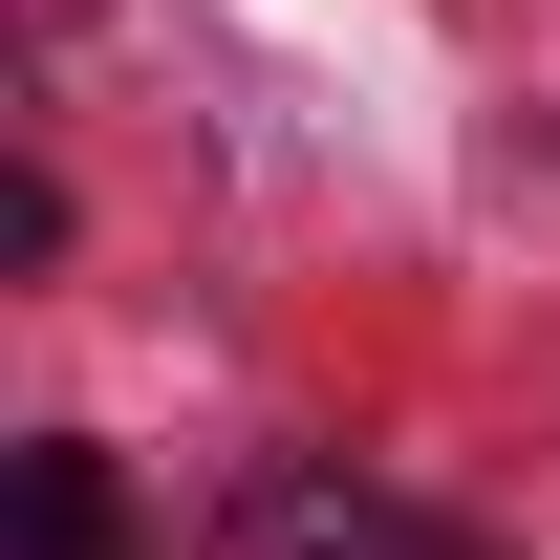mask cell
Returning a JSON list of instances; mask_svg holds the SVG:
<instances>
[{"mask_svg": "<svg viewBox=\"0 0 560 560\" xmlns=\"http://www.w3.org/2000/svg\"><path fill=\"white\" fill-rule=\"evenodd\" d=\"M215 560H475L431 495H388V475H346V453H259L237 475V517H215Z\"/></svg>", "mask_w": 560, "mask_h": 560, "instance_id": "1", "label": "cell"}, {"mask_svg": "<svg viewBox=\"0 0 560 560\" xmlns=\"http://www.w3.org/2000/svg\"><path fill=\"white\" fill-rule=\"evenodd\" d=\"M22 560H151V539H130V475H108L86 431L22 453Z\"/></svg>", "mask_w": 560, "mask_h": 560, "instance_id": "2", "label": "cell"}]
</instances>
